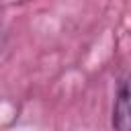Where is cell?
<instances>
[{"mask_svg": "<svg viewBox=\"0 0 131 131\" xmlns=\"http://www.w3.org/2000/svg\"><path fill=\"white\" fill-rule=\"evenodd\" d=\"M129 86L127 80L121 82L115 104H113V129L115 131H129Z\"/></svg>", "mask_w": 131, "mask_h": 131, "instance_id": "cell-1", "label": "cell"}]
</instances>
